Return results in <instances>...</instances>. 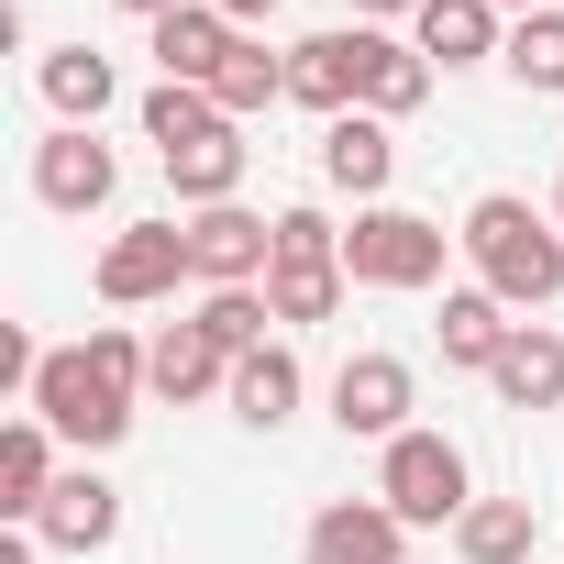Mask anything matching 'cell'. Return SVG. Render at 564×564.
Segmentation results:
<instances>
[{"label": "cell", "instance_id": "obj_8", "mask_svg": "<svg viewBox=\"0 0 564 564\" xmlns=\"http://www.w3.org/2000/svg\"><path fill=\"white\" fill-rule=\"evenodd\" d=\"M366 45H377V23H355V34H300V45H289V100L322 111V122L366 111Z\"/></svg>", "mask_w": 564, "mask_h": 564}, {"label": "cell", "instance_id": "obj_32", "mask_svg": "<svg viewBox=\"0 0 564 564\" xmlns=\"http://www.w3.org/2000/svg\"><path fill=\"white\" fill-rule=\"evenodd\" d=\"M355 12H377V23H399V12H421V0H355Z\"/></svg>", "mask_w": 564, "mask_h": 564}, {"label": "cell", "instance_id": "obj_10", "mask_svg": "<svg viewBox=\"0 0 564 564\" xmlns=\"http://www.w3.org/2000/svg\"><path fill=\"white\" fill-rule=\"evenodd\" d=\"M300 553H311V564H410V520H399L388 498H333Z\"/></svg>", "mask_w": 564, "mask_h": 564}, {"label": "cell", "instance_id": "obj_15", "mask_svg": "<svg viewBox=\"0 0 564 564\" xmlns=\"http://www.w3.org/2000/svg\"><path fill=\"white\" fill-rule=\"evenodd\" d=\"M144 34H155V67H166L177 89H210V78H221V56L243 45V34L210 12V0H188V12H166V23H144Z\"/></svg>", "mask_w": 564, "mask_h": 564}, {"label": "cell", "instance_id": "obj_23", "mask_svg": "<svg viewBox=\"0 0 564 564\" xmlns=\"http://www.w3.org/2000/svg\"><path fill=\"white\" fill-rule=\"evenodd\" d=\"M421 100H432V56L399 45V34H377V45H366V111L399 122V111H421Z\"/></svg>", "mask_w": 564, "mask_h": 564}, {"label": "cell", "instance_id": "obj_14", "mask_svg": "<svg viewBox=\"0 0 564 564\" xmlns=\"http://www.w3.org/2000/svg\"><path fill=\"white\" fill-rule=\"evenodd\" d=\"M45 498H56V432L23 410L12 432H0V520L34 531V520H45Z\"/></svg>", "mask_w": 564, "mask_h": 564}, {"label": "cell", "instance_id": "obj_4", "mask_svg": "<svg viewBox=\"0 0 564 564\" xmlns=\"http://www.w3.org/2000/svg\"><path fill=\"white\" fill-rule=\"evenodd\" d=\"M443 221H421V210H355V232H344V276H355V289H443Z\"/></svg>", "mask_w": 564, "mask_h": 564}, {"label": "cell", "instance_id": "obj_19", "mask_svg": "<svg viewBox=\"0 0 564 564\" xmlns=\"http://www.w3.org/2000/svg\"><path fill=\"white\" fill-rule=\"evenodd\" d=\"M166 188H177L188 210H221V199L243 188V122H210L199 144H177V155H166Z\"/></svg>", "mask_w": 564, "mask_h": 564}, {"label": "cell", "instance_id": "obj_9", "mask_svg": "<svg viewBox=\"0 0 564 564\" xmlns=\"http://www.w3.org/2000/svg\"><path fill=\"white\" fill-rule=\"evenodd\" d=\"M111 188H122V155H111L89 122H56V133L34 144V199H45V210H100Z\"/></svg>", "mask_w": 564, "mask_h": 564}, {"label": "cell", "instance_id": "obj_16", "mask_svg": "<svg viewBox=\"0 0 564 564\" xmlns=\"http://www.w3.org/2000/svg\"><path fill=\"white\" fill-rule=\"evenodd\" d=\"M34 89H45V111H56V122H89V133H100V111L122 100V67H111L100 45H56V56L34 67Z\"/></svg>", "mask_w": 564, "mask_h": 564}, {"label": "cell", "instance_id": "obj_31", "mask_svg": "<svg viewBox=\"0 0 564 564\" xmlns=\"http://www.w3.org/2000/svg\"><path fill=\"white\" fill-rule=\"evenodd\" d=\"M122 12H133V23H166V12H188V0H122Z\"/></svg>", "mask_w": 564, "mask_h": 564}, {"label": "cell", "instance_id": "obj_11", "mask_svg": "<svg viewBox=\"0 0 564 564\" xmlns=\"http://www.w3.org/2000/svg\"><path fill=\"white\" fill-rule=\"evenodd\" d=\"M410 45L432 67H487V56H509V23H498V0H421Z\"/></svg>", "mask_w": 564, "mask_h": 564}, {"label": "cell", "instance_id": "obj_25", "mask_svg": "<svg viewBox=\"0 0 564 564\" xmlns=\"http://www.w3.org/2000/svg\"><path fill=\"white\" fill-rule=\"evenodd\" d=\"M344 289H355L344 265H265V311L289 322V333H311V322H333V311H344Z\"/></svg>", "mask_w": 564, "mask_h": 564}, {"label": "cell", "instance_id": "obj_28", "mask_svg": "<svg viewBox=\"0 0 564 564\" xmlns=\"http://www.w3.org/2000/svg\"><path fill=\"white\" fill-rule=\"evenodd\" d=\"M188 322H199V333H210V344H221V355L243 366V355L265 344V322H276V311H265V289H210V300H199Z\"/></svg>", "mask_w": 564, "mask_h": 564}, {"label": "cell", "instance_id": "obj_30", "mask_svg": "<svg viewBox=\"0 0 564 564\" xmlns=\"http://www.w3.org/2000/svg\"><path fill=\"white\" fill-rule=\"evenodd\" d=\"M210 12H221V23L243 34V23H265V12H276V0H210Z\"/></svg>", "mask_w": 564, "mask_h": 564}, {"label": "cell", "instance_id": "obj_6", "mask_svg": "<svg viewBox=\"0 0 564 564\" xmlns=\"http://www.w3.org/2000/svg\"><path fill=\"white\" fill-rule=\"evenodd\" d=\"M188 276V221H133L100 243V300L111 311H144V300H177Z\"/></svg>", "mask_w": 564, "mask_h": 564}, {"label": "cell", "instance_id": "obj_34", "mask_svg": "<svg viewBox=\"0 0 564 564\" xmlns=\"http://www.w3.org/2000/svg\"><path fill=\"white\" fill-rule=\"evenodd\" d=\"M498 12H553V0H498Z\"/></svg>", "mask_w": 564, "mask_h": 564}, {"label": "cell", "instance_id": "obj_5", "mask_svg": "<svg viewBox=\"0 0 564 564\" xmlns=\"http://www.w3.org/2000/svg\"><path fill=\"white\" fill-rule=\"evenodd\" d=\"M265 265H276V221L221 199V210H188V276L199 289H265Z\"/></svg>", "mask_w": 564, "mask_h": 564}, {"label": "cell", "instance_id": "obj_17", "mask_svg": "<svg viewBox=\"0 0 564 564\" xmlns=\"http://www.w3.org/2000/svg\"><path fill=\"white\" fill-rule=\"evenodd\" d=\"M322 177H333V188H355V199L377 210V188L399 177V144H388V122H377V111H344V122H322Z\"/></svg>", "mask_w": 564, "mask_h": 564}, {"label": "cell", "instance_id": "obj_29", "mask_svg": "<svg viewBox=\"0 0 564 564\" xmlns=\"http://www.w3.org/2000/svg\"><path fill=\"white\" fill-rule=\"evenodd\" d=\"M276 265H344V232L311 199H289V210H276Z\"/></svg>", "mask_w": 564, "mask_h": 564}, {"label": "cell", "instance_id": "obj_1", "mask_svg": "<svg viewBox=\"0 0 564 564\" xmlns=\"http://www.w3.org/2000/svg\"><path fill=\"white\" fill-rule=\"evenodd\" d=\"M144 355H155V344H133L122 322H100L89 344H67V355H45V366H34L23 410H34L56 443H78V454H111V443L133 432V399H144Z\"/></svg>", "mask_w": 564, "mask_h": 564}, {"label": "cell", "instance_id": "obj_24", "mask_svg": "<svg viewBox=\"0 0 564 564\" xmlns=\"http://www.w3.org/2000/svg\"><path fill=\"white\" fill-rule=\"evenodd\" d=\"M210 100H221V122H254L265 100H289V56H265L254 34L221 56V78H210Z\"/></svg>", "mask_w": 564, "mask_h": 564}, {"label": "cell", "instance_id": "obj_18", "mask_svg": "<svg viewBox=\"0 0 564 564\" xmlns=\"http://www.w3.org/2000/svg\"><path fill=\"white\" fill-rule=\"evenodd\" d=\"M487 388H498L509 410H564V333H553V322H520L509 355L487 366Z\"/></svg>", "mask_w": 564, "mask_h": 564}, {"label": "cell", "instance_id": "obj_13", "mask_svg": "<svg viewBox=\"0 0 564 564\" xmlns=\"http://www.w3.org/2000/svg\"><path fill=\"white\" fill-rule=\"evenodd\" d=\"M111 531H122V487H111V476H89V465H78V476H56V498H45L34 542H56V553H100Z\"/></svg>", "mask_w": 564, "mask_h": 564}, {"label": "cell", "instance_id": "obj_22", "mask_svg": "<svg viewBox=\"0 0 564 564\" xmlns=\"http://www.w3.org/2000/svg\"><path fill=\"white\" fill-rule=\"evenodd\" d=\"M221 399H232V421H243V432H276V421L300 410V355H289V344H254V355L232 366V388H221Z\"/></svg>", "mask_w": 564, "mask_h": 564}, {"label": "cell", "instance_id": "obj_35", "mask_svg": "<svg viewBox=\"0 0 564 564\" xmlns=\"http://www.w3.org/2000/svg\"><path fill=\"white\" fill-rule=\"evenodd\" d=\"M553 221H564V177H553Z\"/></svg>", "mask_w": 564, "mask_h": 564}, {"label": "cell", "instance_id": "obj_12", "mask_svg": "<svg viewBox=\"0 0 564 564\" xmlns=\"http://www.w3.org/2000/svg\"><path fill=\"white\" fill-rule=\"evenodd\" d=\"M210 388H232V355H221L199 322H166V333H155V355H144V399L188 410V399H210Z\"/></svg>", "mask_w": 564, "mask_h": 564}, {"label": "cell", "instance_id": "obj_3", "mask_svg": "<svg viewBox=\"0 0 564 564\" xmlns=\"http://www.w3.org/2000/svg\"><path fill=\"white\" fill-rule=\"evenodd\" d=\"M377 498L410 520V531H454L465 509H476V476H465V443L454 432H399L388 454H377Z\"/></svg>", "mask_w": 564, "mask_h": 564}, {"label": "cell", "instance_id": "obj_7", "mask_svg": "<svg viewBox=\"0 0 564 564\" xmlns=\"http://www.w3.org/2000/svg\"><path fill=\"white\" fill-rule=\"evenodd\" d=\"M410 410H421L410 355H344V377H333V421H344L355 443H399Z\"/></svg>", "mask_w": 564, "mask_h": 564}, {"label": "cell", "instance_id": "obj_21", "mask_svg": "<svg viewBox=\"0 0 564 564\" xmlns=\"http://www.w3.org/2000/svg\"><path fill=\"white\" fill-rule=\"evenodd\" d=\"M454 553H465V564H531V553H542V509H531V498H476V509L454 520Z\"/></svg>", "mask_w": 564, "mask_h": 564}, {"label": "cell", "instance_id": "obj_2", "mask_svg": "<svg viewBox=\"0 0 564 564\" xmlns=\"http://www.w3.org/2000/svg\"><path fill=\"white\" fill-rule=\"evenodd\" d=\"M465 265H476V289L487 300H509V311H542V300H564V221L553 210H531V199H509V188H487L476 210H465Z\"/></svg>", "mask_w": 564, "mask_h": 564}, {"label": "cell", "instance_id": "obj_27", "mask_svg": "<svg viewBox=\"0 0 564 564\" xmlns=\"http://www.w3.org/2000/svg\"><path fill=\"white\" fill-rule=\"evenodd\" d=\"M210 122H221V100H210V89H177V78H155V89H144V133H155V155L199 144Z\"/></svg>", "mask_w": 564, "mask_h": 564}, {"label": "cell", "instance_id": "obj_33", "mask_svg": "<svg viewBox=\"0 0 564 564\" xmlns=\"http://www.w3.org/2000/svg\"><path fill=\"white\" fill-rule=\"evenodd\" d=\"M0 564H34V531H12V542H0Z\"/></svg>", "mask_w": 564, "mask_h": 564}, {"label": "cell", "instance_id": "obj_26", "mask_svg": "<svg viewBox=\"0 0 564 564\" xmlns=\"http://www.w3.org/2000/svg\"><path fill=\"white\" fill-rule=\"evenodd\" d=\"M531 100H564V12H520L509 23V56H498Z\"/></svg>", "mask_w": 564, "mask_h": 564}, {"label": "cell", "instance_id": "obj_20", "mask_svg": "<svg viewBox=\"0 0 564 564\" xmlns=\"http://www.w3.org/2000/svg\"><path fill=\"white\" fill-rule=\"evenodd\" d=\"M432 333H443V366H476V377H487L520 322H509V300H487V289H443V322H432Z\"/></svg>", "mask_w": 564, "mask_h": 564}]
</instances>
